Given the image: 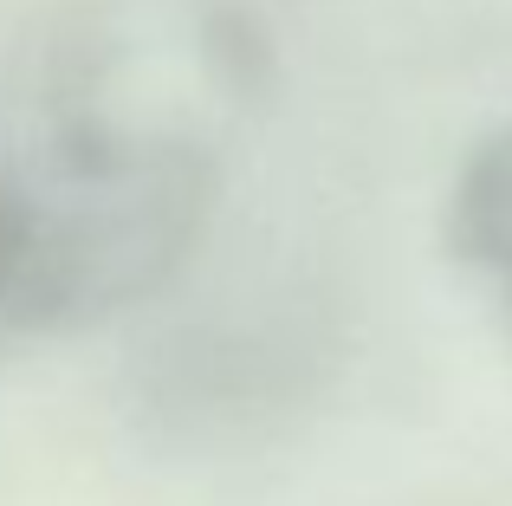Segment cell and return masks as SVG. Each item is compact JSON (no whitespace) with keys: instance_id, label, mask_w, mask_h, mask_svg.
I'll return each instance as SVG.
<instances>
[{"instance_id":"1","label":"cell","mask_w":512,"mask_h":506,"mask_svg":"<svg viewBox=\"0 0 512 506\" xmlns=\"http://www.w3.org/2000/svg\"><path fill=\"white\" fill-rule=\"evenodd\" d=\"M448 247L467 273H480L512 312V124L493 130L461 163L448 195Z\"/></svg>"}]
</instances>
